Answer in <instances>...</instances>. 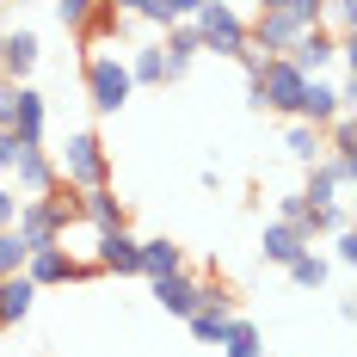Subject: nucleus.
Listing matches in <instances>:
<instances>
[{
	"label": "nucleus",
	"mask_w": 357,
	"mask_h": 357,
	"mask_svg": "<svg viewBox=\"0 0 357 357\" xmlns=\"http://www.w3.org/2000/svg\"><path fill=\"white\" fill-rule=\"evenodd\" d=\"M80 215L74 204V191H50V197H19V215H13V234L25 241V247H50V241H62L68 234V222Z\"/></svg>",
	"instance_id": "f257e3e1"
},
{
	"label": "nucleus",
	"mask_w": 357,
	"mask_h": 357,
	"mask_svg": "<svg viewBox=\"0 0 357 357\" xmlns=\"http://www.w3.org/2000/svg\"><path fill=\"white\" fill-rule=\"evenodd\" d=\"M130 93H136V80L123 68V56L117 50H93L86 56V105L99 111V117H117V111L130 105Z\"/></svg>",
	"instance_id": "f03ea898"
},
{
	"label": "nucleus",
	"mask_w": 357,
	"mask_h": 357,
	"mask_svg": "<svg viewBox=\"0 0 357 357\" xmlns=\"http://www.w3.org/2000/svg\"><path fill=\"white\" fill-rule=\"evenodd\" d=\"M302 86H308V74L289 68L284 56H271V62H265V68L247 80V105H252V111H278V117H296Z\"/></svg>",
	"instance_id": "7ed1b4c3"
},
{
	"label": "nucleus",
	"mask_w": 357,
	"mask_h": 357,
	"mask_svg": "<svg viewBox=\"0 0 357 357\" xmlns=\"http://www.w3.org/2000/svg\"><path fill=\"white\" fill-rule=\"evenodd\" d=\"M56 178H62L68 191H93V185H111L105 142H99L93 130H74L68 148H62V160H56Z\"/></svg>",
	"instance_id": "20e7f679"
},
{
	"label": "nucleus",
	"mask_w": 357,
	"mask_h": 357,
	"mask_svg": "<svg viewBox=\"0 0 357 357\" xmlns=\"http://www.w3.org/2000/svg\"><path fill=\"white\" fill-rule=\"evenodd\" d=\"M191 31H197V43L210 56H241L247 50V19L234 13V0H204L191 13Z\"/></svg>",
	"instance_id": "39448f33"
},
{
	"label": "nucleus",
	"mask_w": 357,
	"mask_h": 357,
	"mask_svg": "<svg viewBox=\"0 0 357 357\" xmlns=\"http://www.w3.org/2000/svg\"><path fill=\"white\" fill-rule=\"evenodd\" d=\"M99 265L93 259H74L62 241H50V247H31V259H25V278H31L37 289H50V284H80V278H93Z\"/></svg>",
	"instance_id": "423d86ee"
},
{
	"label": "nucleus",
	"mask_w": 357,
	"mask_h": 357,
	"mask_svg": "<svg viewBox=\"0 0 357 357\" xmlns=\"http://www.w3.org/2000/svg\"><path fill=\"white\" fill-rule=\"evenodd\" d=\"M43 123H50L43 93H37L31 80H19V86H13V105H6V117H0V130H13L25 148H43Z\"/></svg>",
	"instance_id": "0eeeda50"
},
{
	"label": "nucleus",
	"mask_w": 357,
	"mask_h": 357,
	"mask_svg": "<svg viewBox=\"0 0 357 357\" xmlns=\"http://www.w3.org/2000/svg\"><path fill=\"white\" fill-rule=\"evenodd\" d=\"M228 321H234V296L222 284H204V302L185 314V326H191V339L197 345H222V333H228Z\"/></svg>",
	"instance_id": "6e6552de"
},
{
	"label": "nucleus",
	"mask_w": 357,
	"mask_h": 357,
	"mask_svg": "<svg viewBox=\"0 0 357 357\" xmlns=\"http://www.w3.org/2000/svg\"><path fill=\"white\" fill-rule=\"evenodd\" d=\"M93 265L99 271H117V278H142V241L130 234V228H105L99 241H93Z\"/></svg>",
	"instance_id": "1a4fd4ad"
},
{
	"label": "nucleus",
	"mask_w": 357,
	"mask_h": 357,
	"mask_svg": "<svg viewBox=\"0 0 357 357\" xmlns=\"http://www.w3.org/2000/svg\"><path fill=\"white\" fill-rule=\"evenodd\" d=\"M6 185H13L19 197H50V191H56L62 178H56V160H50L43 148H19V160H13Z\"/></svg>",
	"instance_id": "9d476101"
},
{
	"label": "nucleus",
	"mask_w": 357,
	"mask_h": 357,
	"mask_svg": "<svg viewBox=\"0 0 357 357\" xmlns=\"http://www.w3.org/2000/svg\"><path fill=\"white\" fill-rule=\"evenodd\" d=\"M43 62V37L31 25H19V31L0 37V80H31V68Z\"/></svg>",
	"instance_id": "9b49d317"
},
{
	"label": "nucleus",
	"mask_w": 357,
	"mask_h": 357,
	"mask_svg": "<svg viewBox=\"0 0 357 357\" xmlns=\"http://www.w3.org/2000/svg\"><path fill=\"white\" fill-rule=\"evenodd\" d=\"M333 56H339V37L321 31V25H308V31H302V37H296V43L284 50V62H289V68H302L308 80L333 68Z\"/></svg>",
	"instance_id": "f8f14e48"
},
{
	"label": "nucleus",
	"mask_w": 357,
	"mask_h": 357,
	"mask_svg": "<svg viewBox=\"0 0 357 357\" xmlns=\"http://www.w3.org/2000/svg\"><path fill=\"white\" fill-rule=\"evenodd\" d=\"M302 31H308V25H302V19H289V13H259V19L247 25V43H252V50H265V56H284Z\"/></svg>",
	"instance_id": "ddd939ff"
},
{
	"label": "nucleus",
	"mask_w": 357,
	"mask_h": 357,
	"mask_svg": "<svg viewBox=\"0 0 357 357\" xmlns=\"http://www.w3.org/2000/svg\"><path fill=\"white\" fill-rule=\"evenodd\" d=\"M148 284H154V302L167 314H178V321L204 302V278H191V271H167V278H148Z\"/></svg>",
	"instance_id": "4468645a"
},
{
	"label": "nucleus",
	"mask_w": 357,
	"mask_h": 357,
	"mask_svg": "<svg viewBox=\"0 0 357 357\" xmlns=\"http://www.w3.org/2000/svg\"><path fill=\"white\" fill-rule=\"evenodd\" d=\"M339 111H351V105L339 99V86H326L321 74H314V80L302 86V99H296V123H314V130H326Z\"/></svg>",
	"instance_id": "2eb2a0df"
},
{
	"label": "nucleus",
	"mask_w": 357,
	"mask_h": 357,
	"mask_svg": "<svg viewBox=\"0 0 357 357\" xmlns=\"http://www.w3.org/2000/svg\"><path fill=\"white\" fill-rule=\"evenodd\" d=\"M74 204H80V215L105 234V228H130V210H123V197L111 191V185H93V191H74Z\"/></svg>",
	"instance_id": "dca6fc26"
},
{
	"label": "nucleus",
	"mask_w": 357,
	"mask_h": 357,
	"mask_svg": "<svg viewBox=\"0 0 357 357\" xmlns=\"http://www.w3.org/2000/svg\"><path fill=\"white\" fill-rule=\"evenodd\" d=\"M160 56H167V80H185V74H191V62L204 56V43H197V31H191V19L167 25V43H160Z\"/></svg>",
	"instance_id": "f3484780"
},
{
	"label": "nucleus",
	"mask_w": 357,
	"mask_h": 357,
	"mask_svg": "<svg viewBox=\"0 0 357 357\" xmlns=\"http://www.w3.org/2000/svg\"><path fill=\"white\" fill-rule=\"evenodd\" d=\"M302 247H308V241H302V228H289V222H278V215H271V222H265V234H259L265 265H289Z\"/></svg>",
	"instance_id": "a211bd4d"
},
{
	"label": "nucleus",
	"mask_w": 357,
	"mask_h": 357,
	"mask_svg": "<svg viewBox=\"0 0 357 357\" xmlns=\"http://www.w3.org/2000/svg\"><path fill=\"white\" fill-rule=\"evenodd\" d=\"M31 302H37V284L25 271H19V278H0V326H19L31 314Z\"/></svg>",
	"instance_id": "6ab92c4d"
},
{
	"label": "nucleus",
	"mask_w": 357,
	"mask_h": 357,
	"mask_svg": "<svg viewBox=\"0 0 357 357\" xmlns=\"http://www.w3.org/2000/svg\"><path fill=\"white\" fill-rule=\"evenodd\" d=\"M123 68L136 86H167V56H160V43H136L130 56H123Z\"/></svg>",
	"instance_id": "aec40b11"
},
{
	"label": "nucleus",
	"mask_w": 357,
	"mask_h": 357,
	"mask_svg": "<svg viewBox=\"0 0 357 357\" xmlns=\"http://www.w3.org/2000/svg\"><path fill=\"white\" fill-rule=\"evenodd\" d=\"M167 271H185V247L178 241H142V278H167Z\"/></svg>",
	"instance_id": "412c9836"
},
{
	"label": "nucleus",
	"mask_w": 357,
	"mask_h": 357,
	"mask_svg": "<svg viewBox=\"0 0 357 357\" xmlns=\"http://www.w3.org/2000/svg\"><path fill=\"white\" fill-rule=\"evenodd\" d=\"M284 148H289V160H296V167H314V160L326 154V136L314 130V123H296V117H289V136H284Z\"/></svg>",
	"instance_id": "4be33fe9"
},
{
	"label": "nucleus",
	"mask_w": 357,
	"mask_h": 357,
	"mask_svg": "<svg viewBox=\"0 0 357 357\" xmlns=\"http://www.w3.org/2000/svg\"><path fill=\"white\" fill-rule=\"evenodd\" d=\"M222 357H265V333L234 314V321H228V333H222Z\"/></svg>",
	"instance_id": "5701e85b"
},
{
	"label": "nucleus",
	"mask_w": 357,
	"mask_h": 357,
	"mask_svg": "<svg viewBox=\"0 0 357 357\" xmlns=\"http://www.w3.org/2000/svg\"><path fill=\"white\" fill-rule=\"evenodd\" d=\"M284 271H289V284H296V289H321V284H326V259H321L314 247H302Z\"/></svg>",
	"instance_id": "b1692460"
},
{
	"label": "nucleus",
	"mask_w": 357,
	"mask_h": 357,
	"mask_svg": "<svg viewBox=\"0 0 357 357\" xmlns=\"http://www.w3.org/2000/svg\"><path fill=\"white\" fill-rule=\"evenodd\" d=\"M25 259H31V247H25L13 228H0V278H19V271H25Z\"/></svg>",
	"instance_id": "393cba45"
},
{
	"label": "nucleus",
	"mask_w": 357,
	"mask_h": 357,
	"mask_svg": "<svg viewBox=\"0 0 357 357\" xmlns=\"http://www.w3.org/2000/svg\"><path fill=\"white\" fill-rule=\"evenodd\" d=\"M259 13H289L302 25H321V0H259Z\"/></svg>",
	"instance_id": "a878e982"
},
{
	"label": "nucleus",
	"mask_w": 357,
	"mask_h": 357,
	"mask_svg": "<svg viewBox=\"0 0 357 357\" xmlns=\"http://www.w3.org/2000/svg\"><path fill=\"white\" fill-rule=\"evenodd\" d=\"M326 130H333V148H326V154H357V123H351V111H339Z\"/></svg>",
	"instance_id": "bb28decb"
},
{
	"label": "nucleus",
	"mask_w": 357,
	"mask_h": 357,
	"mask_svg": "<svg viewBox=\"0 0 357 357\" xmlns=\"http://www.w3.org/2000/svg\"><path fill=\"white\" fill-rule=\"evenodd\" d=\"M50 6H56V19H62L68 31H80V25L93 19V6H99V0H50Z\"/></svg>",
	"instance_id": "cd10ccee"
},
{
	"label": "nucleus",
	"mask_w": 357,
	"mask_h": 357,
	"mask_svg": "<svg viewBox=\"0 0 357 357\" xmlns=\"http://www.w3.org/2000/svg\"><path fill=\"white\" fill-rule=\"evenodd\" d=\"M302 210H308V197H302V191H284V197H278V222H289V228L302 222Z\"/></svg>",
	"instance_id": "c85d7f7f"
},
{
	"label": "nucleus",
	"mask_w": 357,
	"mask_h": 357,
	"mask_svg": "<svg viewBox=\"0 0 357 357\" xmlns=\"http://www.w3.org/2000/svg\"><path fill=\"white\" fill-rule=\"evenodd\" d=\"M333 259L339 265H357V234L351 228H333Z\"/></svg>",
	"instance_id": "c756f323"
},
{
	"label": "nucleus",
	"mask_w": 357,
	"mask_h": 357,
	"mask_svg": "<svg viewBox=\"0 0 357 357\" xmlns=\"http://www.w3.org/2000/svg\"><path fill=\"white\" fill-rule=\"evenodd\" d=\"M19 148H25V142H19L13 130H0V178L13 173V160H19Z\"/></svg>",
	"instance_id": "7c9ffc66"
},
{
	"label": "nucleus",
	"mask_w": 357,
	"mask_h": 357,
	"mask_svg": "<svg viewBox=\"0 0 357 357\" xmlns=\"http://www.w3.org/2000/svg\"><path fill=\"white\" fill-rule=\"evenodd\" d=\"M13 215H19V191L0 178V228H13Z\"/></svg>",
	"instance_id": "2f4dec72"
},
{
	"label": "nucleus",
	"mask_w": 357,
	"mask_h": 357,
	"mask_svg": "<svg viewBox=\"0 0 357 357\" xmlns=\"http://www.w3.org/2000/svg\"><path fill=\"white\" fill-rule=\"evenodd\" d=\"M123 19H154V0H111Z\"/></svg>",
	"instance_id": "473e14b6"
},
{
	"label": "nucleus",
	"mask_w": 357,
	"mask_h": 357,
	"mask_svg": "<svg viewBox=\"0 0 357 357\" xmlns=\"http://www.w3.org/2000/svg\"><path fill=\"white\" fill-rule=\"evenodd\" d=\"M13 6H25V0H13Z\"/></svg>",
	"instance_id": "72a5a7b5"
},
{
	"label": "nucleus",
	"mask_w": 357,
	"mask_h": 357,
	"mask_svg": "<svg viewBox=\"0 0 357 357\" xmlns=\"http://www.w3.org/2000/svg\"><path fill=\"white\" fill-rule=\"evenodd\" d=\"M0 37H6V31H0Z\"/></svg>",
	"instance_id": "f704fd0d"
}]
</instances>
